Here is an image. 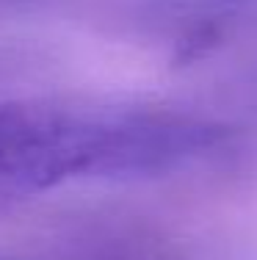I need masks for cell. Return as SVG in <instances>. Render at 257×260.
<instances>
[{
	"label": "cell",
	"mask_w": 257,
	"mask_h": 260,
	"mask_svg": "<svg viewBox=\"0 0 257 260\" xmlns=\"http://www.w3.org/2000/svg\"><path fill=\"white\" fill-rule=\"evenodd\" d=\"M222 130L155 108L17 100L0 105V208L72 180L161 175L216 150Z\"/></svg>",
	"instance_id": "obj_1"
}]
</instances>
